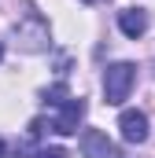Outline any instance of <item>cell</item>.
Segmentation results:
<instances>
[{
  "label": "cell",
  "instance_id": "6da1fadb",
  "mask_svg": "<svg viewBox=\"0 0 155 158\" xmlns=\"http://www.w3.org/2000/svg\"><path fill=\"white\" fill-rule=\"evenodd\" d=\"M133 85H137V66H133V63H111V66L104 70V99H107L111 107H122V103L129 99Z\"/></svg>",
  "mask_w": 155,
  "mask_h": 158
},
{
  "label": "cell",
  "instance_id": "7a4b0ae2",
  "mask_svg": "<svg viewBox=\"0 0 155 158\" xmlns=\"http://www.w3.org/2000/svg\"><path fill=\"white\" fill-rule=\"evenodd\" d=\"M15 44L22 52H44L48 48V22L41 19L37 11H26L15 22Z\"/></svg>",
  "mask_w": 155,
  "mask_h": 158
},
{
  "label": "cell",
  "instance_id": "3957f363",
  "mask_svg": "<svg viewBox=\"0 0 155 158\" xmlns=\"http://www.w3.org/2000/svg\"><path fill=\"white\" fill-rule=\"evenodd\" d=\"M55 107H59V114L52 118V129H55L59 136L78 132V125H81V118H85V103L74 99V96H67V99H63V103H55Z\"/></svg>",
  "mask_w": 155,
  "mask_h": 158
},
{
  "label": "cell",
  "instance_id": "277c9868",
  "mask_svg": "<svg viewBox=\"0 0 155 158\" xmlns=\"http://www.w3.org/2000/svg\"><path fill=\"white\" fill-rule=\"evenodd\" d=\"M81 155L85 158H126L115 147V140H107V132H100V129H85L81 132Z\"/></svg>",
  "mask_w": 155,
  "mask_h": 158
},
{
  "label": "cell",
  "instance_id": "5b68a950",
  "mask_svg": "<svg viewBox=\"0 0 155 158\" xmlns=\"http://www.w3.org/2000/svg\"><path fill=\"white\" fill-rule=\"evenodd\" d=\"M118 129H122V140L126 143H144L148 140V114L144 110H122Z\"/></svg>",
  "mask_w": 155,
  "mask_h": 158
},
{
  "label": "cell",
  "instance_id": "8992f818",
  "mask_svg": "<svg viewBox=\"0 0 155 158\" xmlns=\"http://www.w3.org/2000/svg\"><path fill=\"white\" fill-rule=\"evenodd\" d=\"M118 30L129 40L144 37V33H148V11H144V7H126V11H118Z\"/></svg>",
  "mask_w": 155,
  "mask_h": 158
},
{
  "label": "cell",
  "instance_id": "52a82bcc",
  "mask_svg": "<svg viewBox=\"0 0 155 158\" xmlns=\"http://www.w3.org/2000/svg\"><path fill=\"white\" fill-rule=\"evenodd\" d=\"M37 158H67V151H63V147H44Z\"/></svg>",
  "mask_w": 155,
  "mask_h": 158
},
{
  "label": "cell",
  "instance_id": "ba28073f",
  "mask_svg": "<svg viewBox=\"0 0 155 158\" xmlns=\"http://www.w3.org/2000/svg\"><path fill=\"white\" fill-rule=\"evenodd\" d=\"M0 158H4V140H0Z\"/></svg>",
  "mask_w": 155,
  "mask_h": 158
},
{
  "label": "cell",
  "instance_id": "9c48e42d",
  "mask_svg": "<svg viewBox=\"0 0 155 158\" xmlns=\"http://www.w3.org/2000/svg\"><path fill=\"white\" fill-rule=\"evenodd\" d=\"M0 59H4V44H0Z\"/></svg>",
  "mask_w": 155,
  "mask_h": 158
},
{
  "label": "cell",
  "instance_id": "30bf717a",
  "mask_svg": "<svg viewBox=\"0 0 155 158\" xmlns=\"http://www.w3.org/2000/svg\"><path fill=\"white\" fill-rule=\"evenodd\" d=\"M85 4H92V0H85Z\"/></svg>",
  "mask_w": 155,
  "mask_h": 158
}]
</instances>
